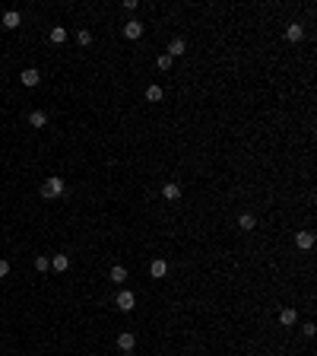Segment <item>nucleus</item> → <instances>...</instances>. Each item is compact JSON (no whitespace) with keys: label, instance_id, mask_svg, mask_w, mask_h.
I'll use <instances>...</instances> for the list:
<instances>
[{"label":"nucleus","instance_id":"39448f33","mask_svg":"<svg viewBox=\"0 0 317 356\" xmlns=\"http://www.w3.org/2000/svg\"><path fill=\"white\" fill-rule=\"evenodd\" d=\"M162 194H165V200H171V204H178V200H181V185H178V181H165V188H162Z\"/></svg>","mask_w":317,"mask_h":356},{"label":"nucleus","instance_id":"4468645a","mask_svg":"<svg viewBox=\"0 0 317 356\" xmlns=\"http://www.w3.org/2000/svg\"><path fill=\"white\" fill-rule=\"evenodd\" d=\"M51 267H54V271H60V274L70 271V258H67V254H54V258H51Z\"/></svg>","mask_w":317,"mask_h":356},{"label":"nucleus","instance_id":"f257e3e1","mask_svg":"<svg viewBox=\"0 0 317 356\" xmlns=\"http://www.w3.org/2000/svg\"><path fill=\"white\" fill-rule=\"evenodd\" d=\"M64 178L60 175H51V178H45V185H42V197L45 200H54V197H60V194H64Z\"/></svg>","mask_w":317,"mask_h":356},{"label":"nucleus","instance_id":"f03ea898","mask_svg":"<svg viewBox=\"0 0 317 356\" xmlns=\"http://www.w3.org/2000/svg\"><path fill=\"white\" fill-rule=\"evenodd\" d=\"M114 305L121 308V312H133V305H137V296H133L130 290H121L118 299H114Z\"/></svg>","mask_w":317,"mask_h":356},{"label":"nucleus","instance_id":"ddd939ff","mask_svg":"<svg viewBox=\"0 0 317 356\" xmlns=\"http://www.w3.org/2000/svg\"><path fill=\"white\" fill-rule=\"evenodd\" d=\"M149 274H152V277H156V280H162V277H165V274H168V264H165V261H162V258H156V261H152V264H149Z\"/></svg>","mask_w":317,"mask_h":356},{"label":"nucleus","instance_id":"a211bd4d","mask_svg":"<svg viewBox=\"0 0 317 356\" xmlns=\"http://www.w3.org/2000/svg\"><path fill=\"white\" fill-rule=\"evenodd\" d=\"M238 226H241V229H244V232H251L254 226H257V219H254L251 213H241V217H238Z\"/></svg>","mask_w":317,"mask_h":356},{"label":"nucleus","instance_id":"9b49d317","mask_svg":"<svg viewBox=\"0 0 317 356\" xmlns=\"http://www.w3.org/2000/svg\"><path fill=\"white\" fill-rule=\"evenodd\" d=\"M295 321H298V308H282V312H279V325L292 328Z\"/></svg>","mask_w":317,"mask_h":356},{"label":"nucleus","instance_id":"423d86ee","mask_svg":"<svg viewBox=\"0 0 317 356\" xmlns=\"http://www.w3.org/2000/svg\"><path fill=\"white\" fill-rule=\"evenodd\" d=\"M133 347H137V337H133L130 331H121L118 334V350H124V353H130Z\"/></svg>","mask_w":317,"mask_h":356},{"label":"nucleus","instance_id":"6ab92c4d","mask_svg":"<svg viewBox=\"0 0 317 356\" xmlns=\"http://www.w3.org/2000/svg\"><path fill=\"white\" fill-rule=\"evenodd\" d=\"M76 42L83 45V48H86V45H92V32H89V29H79V32H76Z\"/></svg>","mask_w":317,"mask_h":356},{"label":"nucleus","instance_id":"f3484780","mask_svg":"<svg viewBox=\"0 0 317 356\" xmlns=\"http://www.w3.org/2000/svg\"><path fill=\"white\" fill-rule=\"evenodd\" d=\"M29 124L32 127H48V115H45V111H32V115H29Z\"/></svg>","mask_w":317,"mask_h":356},{"label":"nucleus","instance_id":"20e7f679","mask_svg":"<svg viewBox=\"0 0 317 356\" xmlns=\"http://www.w3.org/2000/svg\"><path fill=\"white\" fill-rule=\"evenodd\" d=\"M295 245H298L301 251H308V248H314V232H308V229H298V232H295Z\"/></svg>","mask_w":317,"mask_h":356},{"label":"nucleus","instance_id":"5701e85b","mask_svg":"<svg viewBox=\"0 0 317 356\" xmlns=\"http://www.w3.org/2000/svg\"><path fill=\"white\" fill-rule=\"evenodd\" d=\"M314 331H317V328L311 325V321H308V325H305V328H301V334H305V337H314Z\"/></svg>","mask_w":317,"mask_h":356},{"label":"nucleus","instance_id":"7ed1b4c3","mask_svg":"<svg viewBox=\"0 0 317 356\" xmlns=\"http://www.w3.org/2000/svg\"><path fill=\"white\" fill-rule=\"evenodd\" d=\"M140 35H143V23H140V19H130V23H124V38H127V42H137Z\"/></svg>","mask_w":317,"mask_h":356},{"label":"nucleus","instance_id":"6e6552de","mask_svg":"<svg viewBox=\"0 0 317 356\" xmlns=\"http://www.w3.org/2000/svg\"><path fill=\"white\" fill-rule=\"evenodd\" d=\"M184 51H187V42H184V38H174V42L168 45V51H165V55L174 60V57H181V55H184Z\"/></svg>","mask_w":317,"mask_h":356},{"label":"nucleus","instance_id":"f8f14e48","mask_svg":"<svg viewBox=\"0 0 317 356\" xmlns=\"http://www.w3.org/2000/svg\"><path fill=\"white\" fill-rule=\"evenodd\" d=\"M286 38H289V42H301V38H305V26L292 23V26L286 29Z\"/></svg>","mask_w":317,"mask_h":356},{"label":"nucleus","instance_id":"2eb2a0df","mask_svg":"<svg viewBox=\"0 0 317 356\" xmlns=\"http://www.w3.org/2000/svg\"><path fill=\"white\" fill-rule=\"evenodd\" d=\"M162 96H165V92H162V86H156V83L146 86V102H162Z\"/></svg>","mask_w":317,"mask_h":356},{"label":"nucleus","instance_id":"412c9836","mask_svg":"<svg viewBox=\"0 0 317 356\" xmlns=\"http://www.w3.org/2000/svg\"><path fill=\"white\" fill-rule=\"evenodd\" d=\"M156 64H159V70H171V57H168V55H162Z\"/></svg>","mask_w":317,"mask_h":356},{"label":"nucleus","instance_id":"dca6fc26","mask_svg":"<svg viewBox=\"0 0 317 356\" xmlns=\"http://www.w3.org/2000/svg\"><path fill=\"white\" fill-rule=\"evenodd\" d=\"M48 38H51L54 45H64L67 42V29H64V26H54V29L48 32Z\"/></svg>","mask_w":317,"mask_h":356},{"label":"nucleus","instance_id":"aec40b11","mask_svg":"<svg viewBox=\"0 0 317 356\" xmlns=\"http://www.w3.org/2000/svg\"><path fill=\"white\" fill-rule=\"evenodd\" d=\"M48 267H51V258H45V254H38V258H35V271H48Z\"/></svg>","mask_w":317,"mask_h":356},{"label":"nucleus","instance_id":"4be33fe9","mask_svg":"<svg viewBox=\"0 0 317 356\" xmlns=\"http://www.w3.org/2000/svg\"><path fill=\"white\" fill-rule=\"evenodd\" d=\"M6 274H10V261H3V258H0V280H3Z\"/></svg>","mask_w":317,"mask_h":356},{"label":"nucleus","instance_id":"1a4fd4ad","mask_svg":"<svg viewBox=\"0 0 317 356\" xmlns=\"http://www.w3.org/2000/svg\"><path fill=\"white\" fill-rule=\"evenodd\" d=\"M19 23H23L19 10H6L3 13V29H19Z\"/></svg>","mask_w":317,"mask_h":356},{"label":"nucleus","instance_id":"0eeeda50","mask_svg":"<svg viewBox=\"0 0 317 356\" xmlns=\"http://www.w3.org/2000/svg\"><path fill=\"white\" fill-rule=\"evenodd\" d=\"M19 80H23V86H38V83H42V73H38L35 67H29V70L19 73Z\"/></svg>","mask_w":317,"mask_h":356},{"label":"nucleus","instance_id":"9d476101","mask_svg":"<svg viewBox=\"0 0 317 356\" xmlns=\"http://www.w3.org/2000/svg\"><path fill=\"white\" fill-rule=\"evenodd\" d=\"M108 280H111V283H118V286H124V283H127V267L114 264V267H111V274H108Z\"/></svg>","mask_w":317,"mask_h":356}]
</instances>
